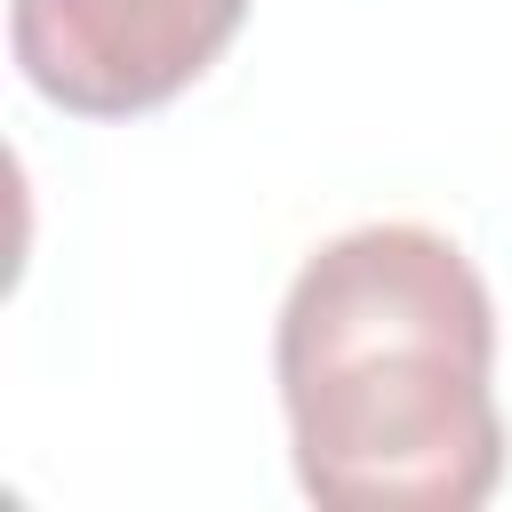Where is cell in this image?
I'll return each instance as SVG.
<instances>
[{
  "label": "cell",
  "instance_id": "6da1fadb",
  "mask_svg": "<svg viewBox=\"0 0 512 512\" xmlns=\"http://www.w3.org/2000/svg\"><path fill=\"white\" fill-rule=\"evenodd\" d=\"M296 480L328 512H472L504 480L496 304L424 224H360L304 256L280 336Z\"/></svg>",
  "mask_w": 512,
  "mask_h": 512
},
{
  "label": "cell",
  "instance_id": "7a4b0ae2",
  "mask_svg": "<svg viewBox=\"0 0 512 512\" xmlns=\"http://www.w3.org/2000/svg\"><path fill=\"white\" fill-rule=\"evenodd\" d=\"M248 0H16L8 48L16 72L72 120H136L184 96Z\"/></svg>",
  "mask_w": 512,
  "mask_h": 512
}]
</instances>
